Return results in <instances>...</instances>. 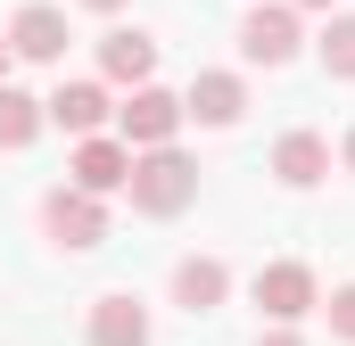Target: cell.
I'll return each instance as SVG.
<instances>
[{
	"label": "cell",
	"mask_w": 355,
	"mask_h": 346,
	"mask_svg": "<svg viewBox=\"0 0 355 346\" xmlns=\"http://www.w3.org/2000/svg\"><path fill=\"white\" fill-rule=\"evenodd\" d=\"M0 83H8V42H0Z\"/></svg>",
	"instance_id": "ac0fdd59"
},
{
	"label": "cell",
	"mask_w": 355,
	"mask_h": 346,
	"mask_svg": "<svg viewBox=\"0 0 355 346\" xmlns=\"http://www.w3.org/2000/svg\"><path fill=\"white\" fill-rule=\"evenodd\" d=\"M297 8H331V0H297Z\"/></svg>",
	"instance_id": "ffe728a7"
},
{
	"label": "cell",
	"mask_w": 355,
	"mask_h": 346,
	"mask_svg": "<svg viewBox=\"0 0 355 346\" xmlns=\"http://www.w3.org/2000/svg\"><path fill=\"white\" fill-rule=\"evenodd\" d=\"M240 50H248L257 66H281V58L297 50V17H289V8H248V25H240Z\"/></svg>",
	"instance_id": "8992f818"
},
{
	"label": "cell",
	"mask_w": 355,
	"mask_h": 346,
	"mask_svg": "<svg viewBox=\"0 0 355 346\" xmlns=\"http://www.w3.org/2000/svg\"><path fill=\"white\" fill-rule=\"evenodd\" d=\"M42 223H50V239H67V248H99V239H107V215H99L91 190H50Z\"/></svg>",
	"instance_id": "7a4b0ae2"
},
{
	"label": "cell",
	"mask_w": 355,
	"mask_h": 346,
	"mask_svg": "<svg viewBox=\"0 0 355 346\" xmlns=\"http://www.w3.org/2000/svg\"><path fill=\"white\" fill-rule=\"evenodd\" d=\"M91 346H149V313L132 297H99L91 305Z\"/></svg>",
	"instance_id": "30bf717a"
},
{
	"label": "cell",
	"mask_w": 355,
	"mask_h": 346,
	"mask_svg": "<svg viewBox=\"0 0 355 346\" xmlns=\"http://www.w3.org/2000/svg\"><path fill=\"white\" fill-rule=\"evenodd\" d=\"M347 165H355V132H347Z\"/></svg>",
	"instance_id": "44dd1931"
},
{
	"label": "cell",
	"mask_w": 355,
	"mask_h": 346,
	"mask_svg": "<svg viewBox=\"0 0 355 346\" xmlns=\"http://www.w3.org/2000/svg\"><path fill=\"white\" fill-rule=\"evenodd\" d=\"M223 289H232V272H223L215 256L174 264V305H182V313H215V305H223Z\"/></svg>",
	"instance_id": "ba28073f"
},
{
	"label": "cell",
	"mask_w": 355,
	"mask_h": 346,
	"mask_svg": "<svg viewBox=\"0 0 355 346\" xmlns=\"http://www.w3.org/2000/svg\"><path fill=\"white\" fill-rule=\"evenodd\" d=\"M132 206L141 215H182L190 198H198V165L182 157V149H149V157H132Z\"/></svg>",
	"instance_id": "6da1fadb"
},
{
	"label": "cell",
	"mask_w": 355,
	"mask_h": 346,
	"mask_svg": "<svg viewBox=\"0 0 355 346\" xmlns=\"http://www.w3.org/2000/svg\"><path fill=\"white\" fill-rule=\"evenodd\" d=\"M257 346H297V338H289V330H272V338H257Z\"/></svg>",
	"instance_id": "e0dca14e"
},
{
	"label": "cell",
	"mask_w": 355,
	"mask_h": 346,
	"mask_svg": "<svg viewBox=\"0 0 355 346\" xmlns=\"http://www.w3.org/2000/svg\"><path fill=\"white\" fill-rule=\"evenodd\" d=\"M322 66H331V75H355V17H331V33H322Z\"/></svg>",
	"instance_id": "9a60e30c"
},
{
	"label": "cell",
	"mask_w": 355,
	"mask_h": 346,
	"mask_svg": "<svg viewBox=\"0 0 355 346\" xmlns=\"http://www.w3.org/2000/svg\"><path fill=\"white\" fill-rule=\"evenodd\" d=\"M33 132H42V99H25V91L0 83V149H25Z\"/></svg>",
	"instance_id": "5bb4252c"
},
{
	"label": "cell",
	"mask_w": 355,
	"mask_h": 346,
	"mask_svg": "<svg viewBox=\"0 0 355 346\" xmlns=\"http://www.w3.org/2000/svg\"><path fill=\"white\" fill-rule=\"evenodd\" d=\"M331 330H339V338H355V289H339V297H331Z\"/></svg>",
	"instance_id": "2e32d148"
},
{
	"label": "cell",
	"mask_w": 355,
	"mask_h": 346,
	"mask_svg": "<svg viewBox=\"0 0 355 346\" xmlns=\"http://www.w3.org/2000/svg\"><path fill=\"white\" fill-rule=\"evenodd\" d=\"M8 50H17V58H58V50H67V8H50V0L17 8V25H8Z\"/></svg>",
	"instance_id": "5b68a950"
},
{
	"label": "cell",
	"mask_w": 355,
	"mask_h": 346,
	"mask_svg": "<svg viewBox=\"0 0 355 346\" xmlns=\"http://www.w3.org/2000/svg\"><path fill=\"white\" fill-rule=\"evenodd\" d=\"M99 66H107L116 83H149V66H157V42H149V33H107V42H99Z\"/></svg>",
	"instance_id": "4fadbf2b"
},
{
	"label": "cell",
	"mask_w": 355,
	"mask_h": 346,
	"mask_svg": "<svg viewBox=\"0 0 355 346\" xmlns=\"http://www.w3.org/2000/svg\"><path fill=\"white\" fill-rule=\"evenodd\" d=\"M174 124H182V99L174 91H132V107H124V140H141V149H166L174 140Z\"/></svg>",
	"instance_id": "3957f363"
},
{
	"label": "cell",
	"mask_w": 355,
	"mask_h": 346,
	"mask_svg": "<svg viewBox=\"0 0 355 346\" xmlns=\"http://www.w3.org/2000/svg\"><path fill=\"white\" fill-rule=\"evenodd\" d=\"M272 173H281L289 190H306V181H322V173H331V149H322L314 132H289V140L272 149Z\"/></svg>",
	"instance_id": "7c38bea8"
},
{
	"label": "cell",
	"mask_w": 355,
	"mask_h": 346,
	"mask_svg": "<svg viewBox=\"0 0 355 346\" xmlns=\"http://www.w3.org/2000/svg\"><path fill=\"white\" fill-rule=\"evenodd\" d=\"M91 8H124V0H91Z\"/></svg>",
	"instance_id": "d6986e66"
},
{
	"label": "cell",
	"mask_w": 355,
	"mask_h": 346,
	"mask_svg": "<svg viewBox=\"0 0 355 346\" xmlns=\"http://www.w3.org/2000/svg\"><path fill=\"white\" fill-rule=\"evenodd\" d=\"M257 305H265L272 322H297V313L314 305V272H306V264H265V272H257Z\"/></svg>",
	"instance_id": "277c9868"
},
{
	"label": "cell",
	"mask_w": 355,
	"mask_h": 346,
	"mask_svg": "<svg viewBox=\"0 0 355 346\" xmlns=\"http://www.w3.org/2000/svg\"><path fill=\"white\" fill-rule=\"evenodd\" d=\"M240 107H248L240 75H198V83H190V107H182V116H198V124H240Z\"/></svg>",
	"instance_id": "8fae6325"
},
{
	"label": "cell",
	"mask_w": 355,
	"mask_h": 346,
	"mask_svg": "<svg viewBox=\"0 0 355 346\" xmlns=\"http://www.w3.org/2000/svg\"><path fill=\"white\" fill-rule=\"evenodd\" d=\"M42 116L91 140V132H99V116H107V91H99V83H58L50 99H42Z\"/></svg>",
	"instance_id": "9c48e42d"
},
{
	"label": "cell",
	"mask_w": 355,
	"mask_h": 346,
	"mask_svg": "<svg viewBox=\"0 0 355 346\" xmlns=\"http://www.w3.org/2000/svg\"><path fill=\"white\" fill-rule=\"evenodd\" d=\"M124 181H132V149H116V140H83V149H75V190L107 198V190H124Z\"/></svg>",
	"instance_id": "52a82bcc"
}]
</instances>
